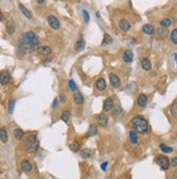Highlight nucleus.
<instances>
[{"label":"nucleus","instance_id":"obj_1","mask_svg":"<svg viewBox=\"0 0 177 179\" xmlns=\"http://www.w3.org/2000/svg\"><path fill=\"white\" fill-rule=\"evenodd\" d=\"M38 36L36 33H34L32 30L25 32L22 34V36L19 39V48H18V54L19 55H24L26 52H30L37 49L38 45Z\"/></svg>","mask_w":177,"mask_h":179},{"label":"nucleus","instance_id":"obj_2","mask_svg":"<svg viewBox=\"0 0 177 179\" xmlns=\"http://www.w3.org/2000/svg\"><path fill=\"white\" fill-rule=\"evenodd\" d=\"M130 125L136 132H139L141 135H147L149 132V125H148L147 119L141 115L133 117L130 119Z\"/></svg>","mask_w":177,"mask_h":179},{"label":"nucleus","instance_id":"obj_3","mask_svg":"<svg viewBox=\"0 0 177 179\" xmlns=\"http://www.w3.org/2000/svg\"><path fill=\"white\" fill-rule=\"evenodd\" d=\"M24 144L27 153H35L39 148V140L36 135H30L25 139Z\"/></svg>","mask_w":177,"mask_h":179},{"label":"nucleus","instance_id":"obj_4","mask_svg":"<svg viewBox=\"0 0 177 179\" xmlns=\"http://www.w3.org/2000/svg\"><path fill=\"white\" fill-rule=\"evenodd\" d=\"M156 163L160 165L161 169L163 170H167L171 166V162L167 158V156H165V155H159L156 158Z\"/></svg>","mask_w":177,"mask_h":179},{"label":"nucleus","instance_id":"obj_5","mask_svg":"<svg viewBox=\"0 0 177 179\" xmlns=\"http://www.w3.org/2000/svg\"><path fill=\"white\" fill-rule=\"evenodd\" d=\"M47 23H48V25L53 30H60V27H61L60 21H59L58 18H56L54 15H48V16H47Z\"/></svg>","mask_w":177,"mask_h":179},{"label":"nucleus","instance_id":"obj_6","mask_svg":"<svg viewBox=\"0 0 177 179\" xmlns=\"http://www.w3.org/2000/svg\"><path fill=\"white\" fill-rule=\"evenodd\" d=\"M109 79H110V84H111V86L115 89L117 88H120L121 85H122V81H121V78L120 76L115 73H110L109 74Z\"/></svg>","mask_w":177,"mask_h":179},{"label":"nucleus","instance_id":"obj_7","mask_svg":"<svg viewBox=\"0 0 177 179\" xmlns=\"http://www.w3.org/2000/svg\"><path fill=\"white\" fill-rule=\"evenodd\" d=\"M96 122L100 127H107L109 124V117L104 113L98 114L96 116Z\"/></svg>","mask_w":177,"mask_h":179},{"label":"nucleus","instance_id":"obj_8","mask_svg":"<svg viewBox=\"0 0 177 179\" xmlns=\"http://www.w3.org/2000/svg\"><path fill=\"white\" fill-rule=\"evenodd\" d=\"M114 105H115V103H114L113 98H112V97H108V98H107L104 101H103L102 109H103V111H104V112H110V111L113 110Z\"/></svg>","mask_w":177,"mask_h":179},{"label":"nucleus","instance_id":"obj_9","mask_svg":"<svg viewBox=\"0 0 177 179\" xmlns=\"http://www.w3.org/2000/svg\"><path fill=\"white\" fill-rule=\"evenodd\" d=\"M37 53L39 55H41V57H48L52 53V50H51V48L49 46H40L36 49Z\"/></svg>","mask_w":177,"mask_h":179},{"label":"nucleus","instance_id":"obj_10","mask_svg":"<svg viewBox=\"0 0 177 179\" xmlns=\"http://www.w3.org/2000/svg\"><path fill=\"white\" fill-rule=\"evenodd\" d=\"M118 27H120V30H122V32L127 33V32H129L130 28H132V24H130L129 21H127L126 18H122V20L118 22Z\"/></svg>","mask_w":177,"mask_h":179},{"label":"nucleus","instance_id":"obj_11","mask_svg":"<svg viewBox=\"0 0 177 179\" xmlns=\"http://www.w3.org/2000/svg\"><path fill=\"white\" fill-rule=\"evenodd\" d=\"M168 36V30L167 28H163V27H159L156 30V38L158 40H164Z\"/></svg>","mask_w":177,"mask_h":179},{"label":"nucleus","instance_id":"obj_12","mask_svg":"<svg viewBox=\"0 0 177 179\" xmlns=\"http://www.w3.org/2000/svg\"><path fill=\"white\" fill-rule=\"evenodd\" d=\"M10 79H11V75H10L9 71H2L0 73V84L6 86L10 83Z\"/></svg>","mask_w":177,"mask_h":179},{"label":"nucleus","instance_id":"obj_13","mask_svg":"<svg viewBox=\"0 0 177 179\" xmlns=\"http://www.w3.org/2000/svg\"><path fill=\"white\" fill-rule=\"evenodd\" d=\"M95 87H96V89L100 92H103L105 91L107 89V83H105V79L102 77H99L98 79L96 81V84H95Z\"/></svg>","mask_w":177,"mask_h":179},{"label":"nucleus","instance_id":"obj_14","mask_svg":"<svg viewBox=\"0 0 177 179\" xmlns=\"http://www.w3.org/2000/svg\"><path fill=\"white\" fill-rule=\"evenodd\" d=\"M18 6H19V9H20V11H21L22 13H23V14L26 16L27 18H30V20H32V18H33V14H32V12H30V10L27 9V8L24 6V4H23V3L19 2Z\"/></svg>","mask_w":177,"mask_h":179},{"label":"nucleus","instance_id":"obj_15","mask_svg":"<svg viewBox=\"0 0 177 179\" xmlns=\"http://www.w3.org/2000/svg\"><path fill=\"white\" fill-rule=\"evenodd\" d=\"M21 168L25 173H30V170L33 169V165H32V163L28 160H23L21 162Z\"/></svg>","mask_w":177,"mask_h":179},{"label":"nucleus","instance_id":"obj_16","mask_svg":"<svg viewBox=\"0 0 177 179\" xmlns=\"http://www.w3.org/2000/svg\"><path fill=\"white\" fill-rule=\"evenodd\" d=\"M15 23L13 21H8L6 24V30H7V33H8V35L10 36H12L14 35L15 33Z\"/></svg>","mask_w":177,"mask_h":179},{"label":"nucleus","instance_id":"obj_17","mask_svg":"<svg viewBox=\"0 0 177 179\" xmlns=\"http://www.w3.org/2000/svg\"><path fill=\"white\" fill-rule=\"evenodd\" d=\"M73 99H74V102H75L77 105H81L84 104L85 102V99H84V95H81L79 91H75L74 92V95H73Z\"/></svg>","mask_w":177,"mask_h":179},{"label":"nucleus","instance_id":"obj_18","mask_svg":"<svg viewBox=\"0 0 177 179\" xmlns=\"http://www.w3.org/2000/svg\"><path fill=\"white\" fill-rule=\"evenodd\" d=\"M133 59H134V54L130 50H125L123 53V61L125 63H132L133 62Z\"/></svg>","mask_w":177,"mask_h":179},{"label":"nucleus","instance_id":"obj_19","mask_svg":"<svg viewBox=\"0 0 177 179\" xmlns=\"http://www.w3.org/2000/svg\"><path fill=\"white\" fill-rule=\"evenodd\" d=\"M147 103H148V98H147V95H144V93H141V95H139L138 99H137V104H138V107H144L146 105H147Z\"/></svg>","mask_w":177,"mask_h":179},{"label":"nucleus","instance_id":"obj_20","mask_svg":"<svg viewBox=\"0 0 177 179\" xmlns=\"http://www.w3.org/2000/svg\"><path fill=\"white\" fill-rule=\"evenodd\" d=\"M79 155H81V158H90L93 155V150H91V149L85 148V149L81 150Z\"/></svg>","mask_w":177,"mask_h":179},{"label":"nucleus","instance_id":"obj_21","mask_svg":"<svg viewBox=\"0 0 177 179\" xmlns=\"http://www.w3.org/2000/svg\"><path fill=\"white\" fill-rule=\"evenodd\" d=\"M128 138L132 144H137V143H138V135H137V132H136L134 129H132V130L129 131Z\"/></svg>","mask_w":177,"mask_h":179},{"label":"nucleus","instance_id":"obj_22","mask_svg":"<svg viewBox=\"0 0 177 179\" xmlns=\"http://www.w3.org/2000/svg\"><path fill=\"white\" fill-rule=\"evenodd\" d=\"M75 51L76 52H81V51H83L85 49V40L83 37H81V38L78 39L77 41H76L75 44Z\"/></svg>","mask_w":177,"mask_h":179},{"label":"nucleus","instance_id":"obj_23","mask_svg":"<svg viewBox=\"0 0 177 179\" xmlns=\"http://www.w3.org/2000/svg\"><path fill=\"white\" fill-rule=\"evenodd\" d=\"M151 61L148 58H144L141 60V67L144 70V71H150L151 70Z\"/></svg>","mask_w":177,"mask_h":179},{"label":"nucleus","instance_id":"obj_24","mask_svg":"<svg viewBox=\"0 0 177 179\" xmlns=\"http://www.w3.org/2000/svg\"><path fill=\"white\" fill-rule=\"evenodd\" d=\"M142 32H144L146 35H151L154 32V26L152 24H144L142 26Z\"/></svg>","mask_w":177,"mask_h":179},{"label":"nucleus","instance_id":"obj_25","mask_svg":"<svg viewBox=\"0 0 177 179\" xmlns=\"http://www.w3.org/2000/svg\"><path fill=\"white\" fill-rule=\"evenodd\" d=\"M8 139H9V137H8V131H7V129L4 128V127H2V128L0 129V141L6 143L8 142Z\"/></svg>","mask_w":177,"mask_h":179},{"label":"nucleus","instance_id":"obj_26","mask_svg":"<svg viewBox=\"0 0 177 179\" xmlns=\"http://www.w3.org/2000/svg\"><path fill=\"white\" fill-rule=\"evenodd\" d=\"M112 42H113V38H112L111 36L109 35L108 33H105L104 35H103V39H102V44H101V45L104 47V46L111 45Z\"/></svg>","mask_w":177,"mask_h":179},{"label":"nucleus","instance_id":"obj_27","mask_svg":"<svg viewBox=\"0 0 177 179\" xmlns=\"http://www.w3.org/2000/svg\"><path fill=\"white\" fill-rule=\"evenodd\" d=\"M97 132H98V128H97L96 125H89L88 127V130H87V137H93V136H96Z\"/></svg>","mask_w":177,"mask_h":179},{"label":"nucleus","instance_id":"obj_28","mask_svg":"<svg viewBox=\"0 0 177 179\" xmlns=\"http://www.w3.org/2000/svg\"><path fill=\"white\" fill-rule=\"evenodd\" d=\"M13 136L15 137V139L21 140L22 138L24 137V131H23V129H21V128H15L14 130H13Z\"/></svg>","mask_w":177,"mask_h":179},{"label":"nucleus","instance_id":"obj_29","mask_svg":"<svg viewBox=\"0 0 177 179\" xmlns=\"http://www.w3.org/2000/svg\"><path fill=\"white\" fill-rule=\"evenodd\" d=\"M61 119L63 121V122L67 123L71 119V112H70L69 110H66V111H63L62 112V114H61Z\"/></svg>","mask_w":177,"mask_h":179},{"label":"nucleus","instance_id":"obj_30","mask_svg":"<svg viewBox=\"0 0 177 179\" xmlns=\"http://www.w3.org/2000/svg\"><path fill=\"white\" fill-rule=\"evenodd\" d=\"M160 25H161V27H163V28H167L168 26H171L172 25L171 18H163V20H161V21H160Z\"/></svg>","mask_w":177,"mask_h":179},{"label":"nucleus","instance_id":"obj_31","mask_svg":"<svg viewBox=\"0 0 177 179\" xmlns=\"http://www.w3.org/2000/svg\"><path fill=\"white\" fill-rule=\"evenodd\" d=\"M159 146H160V150H161L162 152H164V153H172V152H173V148L166 146V144H164V143H161Z\"/></svg>","mask_w":177,"mask_h":179},{"label":"nucleus","instance_id":"obj_32","mask_svg":"<svg viewBox=\"0 0 177 179\" xmlns=\"http://www.w3.org/2000/svg\"><path fill=\"white\" fill-rule=\"evenodd\" d=\"M70 148H71V150H72L73 152H78V151L81 150V144H79V142H77V141H73V142L70 144Z\"/></svg>","mask_w":177,"mask_h":179},{"label":"nucleus","instance_id":"obj_33","mask_svg":"<svg viewBox=\"0 0 177 179\" xmlns=\"http://www.w3.org/2000/svg\"><path fill=\"white\" fill-rule=\"evenodd\" d=\"M171 41L174 44V45H177V28H174V30L171 32Z\"/></svg>","mask_w":177,"mask_h":179},{"label":"nucleus","instance_id":"obj_34","mask_svg":"<svg viewBox=\"0 0 177 179\" xmlns=\"http://www.w3.org/2000/svg\"><path fill=\"white\" fill-rule=\"evenodd\" d=\"M122 113V107H121L120 104H115L113 107V110H112V114H113L114 116H116L117 114H121Z\"/></svg>","mask_w":177,"mask_h":179},{"label":"nucleus","instance_id":"obj_35","mask_svg":"<svg viewBox=\"0 0 177 179\" xmlns=\"http://www.w3.org/2000/svg\"><path fill=\"white\" fill-rule=\"evenodd\" d=\"M170 111H171V114L173 117H177V103H173L170 107Z\"/></svg>","mask_w":177,"mask_h":179},{"label":"nucleus","instance_id":"obj_36","mask_svg":"<svg viewBox=\"0 0 177 179\" xmlns=\"http://www.w3.org/2000/svg\"><path fill=\"white\" fill-rule=\"evenodd\" d=\"M69 87H70V89L72 90V91H77V85L75 84V81H73V79H70L69 81Z\"/></svg>","mask_w":177,"mask_h":179},{"label":"nucleus","instance_id":"obj_37","mask_svg":"<svg viewBox=\"0 0 177 179\" xmlns=\"http://www.w3.org/2000/svg\"><path fill=\"white\" fill-rule=\"evenodd\" d=\"M14 104H15L14 100H11V101L9 102V107H8V112H9V114L13 113V110H14Z\"/></svg>","mask_w":177,"mask_h":179},{"label":"nucleus","instance_id":"obj_38","mask_svg":"<svg viewBox=\"0 0 177 179\" xmlns=\"http://www.w3.org/2000/svg\"><path fill=\"white\" fill-rule=\"evenodd\" d=\"M81 13H83V16H84V20L86 23H88L89 22V14H88V12L86 11V10H83L81 11Z\"/></svg>","mask_w":177,"mask_h":179},{"label":"nucleus","instance_id":"obj_39","mask_svg":"<svg viewBox=\"0 0 177 179\" xmlns=\"http://www.w3.org/2000/svg\"><path fill=\"white\" fill-rule=\"evenodd\" d=\"M171 166L177 167V156H173V158L171 160Z\"/></svg>","mask_w":177,"mask_h":179},{"label":"nucleus","instance_id":"obj_40","mask_svg":"<svg viewBox=\"0 0 177 179\" xmlns=\"http://www.w3.org/2000/svg\"><path fill=\"white\" fill-rule=\"evenodd\" d=\"M168 178L170 179H177V172H173V173H171V175L168 176Z\"/></svg>","mask_w":177,"mask_h":179},{"label":"nucleus","instance_id":"obj_41","mask_svg":"<svg viewBox=\"0 0 177 179\" xmlns=\"http://www.w3.org/2000/svg\"><path fill=\"white\" fill-rule=\"evenodd\" d=\"M65 101H66L65 95H64V93H61V95H60V102H62V103H63V102H65Z\"/></svg>","mask_w":177,"mask_h":179},{"label":"nucleus","instance_id":"obj_42","mask_svg":"<svg viewBox=\"0 0 177 179\" xmlns=\"http://www.w3.org/2000/svg\"><path fill=\"white\" fill-rule=\"evenodd\" d=\"M58 103H59V100H58V99H54L53 104H52V107H53V109H57V107H59V104H58Z\"/></svg>","mask_w":177,"mask_h":179},{"label":"nucleus","instance_id":"obj_43","mask_svg":"<svg viewBox=\"0 0 177 179\" xmlns=\"http://www.w3.org/2000/svg\"><path fill=\"white\" fill-rule=\"evenodd\" d=\"M107 165H108V162H104V163H102V164H101L102 170H105V169H107Z\"/></svg>","mask_w":177,"mask_h":179},{"label":"nucleus","instance_id":"obj_44","mask_svg":"<svg viewBox=\"0 0 177 179\" xmlns=\"http://www.w3.org/2000/svg\"><path fill=\"white\" fill-rule=\"evenodd\" d=\"M4 20V18H3V15H2V13L0 12V21H3Z\"/></svg>","mask_w":177,"mask_h":179},{"label":"nucleus","instance_id":"obj_45","mask_svg":"<svg viewBox=\"0 0 177 179\" xmlns=\"http://www.w3.org/2000/svg\"><path fill=\"white\" fill-rule=\"evenodd\" d=\"M96 15H97V18H100V13H99V12H97V13H96Z\"/></svg>","mask_w":177,"mask_h":179},{"label":"nucleus","instance_id":"obj_46","mask_svg":"<svg viewBox=\"0 0 177 179\" xmlns=\"http://www.w3.org/2000/svg\"><path fill=\"white\" fill-rule=\"evenodd\" d=\"M174 58H175V61H176V65H177V54H174Z\"/></svg>","mask_w":177,"mask_h":179}]
</instances>
